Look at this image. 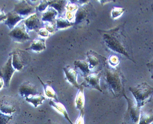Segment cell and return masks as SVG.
<instances>
[{
    "label": "cell",
    "instance_id": "1",
    "mask_svg": "<svg viewBox=\"0 0 153 124\" xmlns=\"http://www.w3.org/2000/svg\"><path fill=\"white\" fill-rule=\"evenodd\" d=\"M98 31L108 50L136 63L134 59L131 41L125 32L124 25H120L109 30Z\"/></svg>",
    "mask_w": 153,
    "mask_h": 124
},
{
    "label": "cell",
    "instance_id": "2",
    "mask_svg": "<svg viewBox=\"0 0 153 124\" xmlns=\"http://www.w3.org/2000/svg\"><path fill=\"white\" fill-rule=\"evenodd\" d=\"M101 72L104 85L109 92L115 98L124 96L126 80L120 68H113L106 63Z\"/></svg>",
    "mask_w": 153,
    "mask_h": 124
},
{
    "label": "cell",
    "instance_id": "3",
    "mask_svg": "<svg viewBox=\"0 0 153 124\" xmlns=\"http://www.w3.org/2000/svg\"><path fill=\"white\" fill-rule=\"evenodd\" d=\"M130 91L134 95L136 103L141 108L150 102L153 96V87L146 82H143L137 86L129 87Z\"/></svg>",
    "mask_w": 153,
    "mask_h": 124
},
{
    "label": "cell",
    "instance_id": "4",
    "mask_svg": "<svg viewBox=\"0 0 153 124\" xmlns=\"http://www.w3.org/2000/svg\"><path fill=\"white\" fill-rule=\"evenodd\" d=\"M124 97L128 103L127 110L125 113L124 123L130 124H138L140 115V108L137 106L133 100L128 98L125 94Z\"/></svg>",
    "mask_w": 153,
    "mask_h": 124
},
{
    "label": "cell",
    "instance_id": "5",
    "mask_svg": "<svg viewBox=\"0 0 153 124\" xmlns=\"http://www.w3.org/2000/svg\"><path fill=\"white\" fill-rule=\"evenodd\" d=\"M8 35L13 41L17 43H24L31 40L24 22L19 23Z\"/></svg>",
    "mask_w": 153,
    "mask_h": 124
},
{
    "label": "cell",
    "instance_id": "6",
    "mask_svg": "<svg viewBox=\"0 0 153 124\" xmlns=\"http://www.w3.org/2000/svg\"><path fill=\"white\" fill-rule=\"evenodd\" d=\"M102 77V72L90 73L88 75L84 77V81L81 84L84 87L98 90L101 92H103L100 86V81Z\"/></svg>",
    "mask_w": 153,
    "mask_h": 124
},
{
    "label": "cell",
    "instance_id": "7",
    "mask_svg": "<svg viewBox=\"0 0 153 124\" xmlns=\"http://www.w3.org/2000/svg\"><path fill=\"white\" fill-rule=\"evenodd\" d=\"M16 71V70L12 65V56L10 54V57L1 70V77L4 81L6 87L10 86L11 80Z\"/></svg>",
    "mask_w": 153,
    "mask_h": 124
},
{
    "label": "cell",
    "instance_id": "8",
    "mask_svg": "<svg viewBox=\"0 0 153 124\" xmlns=\"http://www.w3.org/2000/svg\"><path fill=\"white\" fill-rule=\"evenodd\" d=\"M86 57L90 70H94L96 68L99 67L100 65L104 67L107 63V59L105 57L93 50L87 52Z\"/></svg>",
    "mask_w": 153,
    "mask_h": 124
},
{
    "label": "cell",
    "instance_id": "9",
    "mask_svg": "<svg viewBox=\"0 0 153 124\" xmlns=\"http://www.w3.org/2000/svg\"><path fill=\"white\" fill-rule=\"evenodd\" d=\"M1 113L4 114L13 115L16 111L15 100L12 97L5 95L1 99Z\"/></svg>",
    "mask_w": 153,
    "mask_h": 124
},
{
    "label": "cell",
    "instance_id": "10",
    "mask_svg": "<svg viewBox=\"0 0 153 124\" xmlns=\"http://www.w3.org/2000/svg\"><path fill=\"white\" fill-rule=\"evenodd\" d=\"M36 7L31 5V3L26 1H22L15 5L14 11L20 16L24 17L31 14H35L36 11ZM25 18V17H24Z\"/></svg>",
    "mask_w": 153,
    "mask_h": 124
},
{
    "label": "cell",
    "instance_id": "11",
    "mask_svg": "<svg viewBox=\"0 0 153 124\" xmlns=\"http://www.w3.org/2000/svg\"><path fill=\"white\" fill-rule=\"evenodd\" d=\"M18 92L20 96L24 98L31 95H38L40 93L38 92L37 86L29 81H26L20 85Z\"/></svg>",
    "mask_w": 153,
    "mask_h": 124
},
{
    "label": "cell",
    "instance_id": "12",
    "mask_svg": "<svg viewBox=\"0 0 153 124\" xmlns=\"http://www.w3.org/2000/svg\"><path fill=\"white\" fill-rule=\"evenodd\" d=\"M25 53L24 51L20 49H16L10 53L12 56V65L16 71H20L24 67V61L23 54Z\"/></svg>",
    "mask_w": 153,
    "mask_h": 124
},
{
    "label": "cell",
    "instance_id": "13",
    "mask_svg": "<svg viewBox=\"0 0 153 124\" xmlns=\"http://www.w3.org/2000/svg\"><path fill=\"white\" fill-rule=\"evenodd\" d=\"M63 70L67 81L77 89H79L80 85L77 81V71L70 65L64 67Z\"/></svg>",
    "mask_w": 153,
    "mask_h": 124
},
{
    "label": "cell",
    "instance_id": "14",
    "mask_svg": "<svg viewBox=\"0 0 153 124\" xmlns=\"http://www.w3.org/2000/svg\"><path fill=\"white\" fill-rule=\"evenodd\" d=\"M24 23L25 25L27 32L38 30L41 28V21L39 19L37 13H35L24 20Z\"/></svg>",
    "mask_w": 153,
    "mask_h": 124
},
{
    "label": "cell",
    "instance_id": "15",
    "mask_svg": "<svg viewBox=\"0 0 153 124\" xmlns=\"http://www.w3.org/2000/svg\"><path fill=\"white\" fill-rule=\"evenodd\" d=\"M24 19V17L20 16L14 11L10 12L7 14V19L4 22L10 29H14L22 20Z\"/></svg>",
    "mask_w": 153,
    "mask_h": 124
},
{
    "label": "cell",
    "instance_id": "16",
    "mask_svg": "<svg viewBox=\"0 0 153 124\" xmlns=\"http://www.w3.org/2000/svg\"><path fill=\"white\" fill-rule=\"evenodd\" d=\"M46 49V40L44 38H36L32 41L31 44L26 50H30L36 52H41Z\"/></svg>",
    "mask_w": 153,
    "mask_h": 124
},
{
    "label": "cell",
    "instance_id": "17",
    "mask_svg": "<svg viewBox=\"0 0 153 124\" xmlns=\"http://www.w3.org/2000/svg\"><path fill=\"white\" fill-rule=\"evenodd\" d=\"M86 5V4H85L83 6H81V7H79L78 10L76 11L75 21L74 23V25L79 24L80 23H83L84 20L88 19L87 18L88 17L89 11Z\"/></svg>",
    "mask_w": 153,
    "mask_h": 124
},
{
    "label": "cell",
    "instance_id": "18",
    "mask_svg": "<svg viewBox=\"0 0 153 124\" xmlns=\"http://www.w3.org/2000/svg\"><path fill=\"white\" fill-rule=\"evenodd\" d=\"M57 14L59 13L54 8L49 7L47 11L42 14V22L45 23H55Z\"/></svg>",
    "mask_w": 153,
    "mask_h": 124
},
{
    "label": "cell",
    "instance_id": "19",
    "mask_svg": "<svg viewBox=\"0 0 153 124\" xmlns=\"http://www.w3.org/2000/svg\"><path fill=\"white\" fill-rule=\"evenodd\" d=\"M38 79L39 81L41 83L42 86L43 87V89L45 91V95L48 98L53 99L55 100L56 102H59V99L57 98V95L54 89H53V87L51 86V82L50 81H48L46 83H44L39 77Z\"/></svg>",
    "mask_w": 153,
    "mask_h": 124
},
{
    "label": "cell",
    "instance_id": "20",
    "mask_svg": "<svg viewBox=\"0 0 153 124\" xmlns=\"http://www.w3.org/2000/svg\"><path fill=\"white\" fill-rule=\"evenodd\" d=\"M74 65L76 69L78 70L82 77H85L88 75L90 72L89 65L88 62L83 60H77L74 61Z\"/></svg>",
    "mask_w": 153,
    "mask_h": 124
},
{
    "label": "cell",
    "instance_id": "21",
    "mask_svg": "<svg viewBox=\"0 0 153 124\" xmlns=\"http://www.w3.org/2000/svg\"><path fill=\"white\" fill-rule=\"evenodd\" d=\"M49 103V105L52 107L53 108H54L56 111L60 113L62 115L64 118H65L71 124H74L71 120L70 118L69 117V115L67 113V110L64 104L61 103L60 102L54 101L53 99H50Z\"/></svg>",
    "mask_w": 153,
    "mask_h": 124
},
{
    "label": "cell",
    "instance_id": "22",
    "mask_svg": "<svg viewBox=\"0 0 153 124\" xmlns=\"http://www.w3.org/2000/svg\"><path fill=\"white\" fill-rule=\"evenodd\" d=\"M85 95L84 91V86L82 84L80 85L79 89L76 94V97L75 99L76 108L80 111L84 110L85 106Z\"/></svg>",
    "mask_w": 153,
    "mask_h": 124
},
{
    "label": "cell",
    "instance_id": "23",
    "mask_svg": "<svg viewBox=\"0 0 153 124\" xmlns=\"http://www.w3.org/2000/svg\"><path fill=\"white\" fill-rule=\"evenodd\" d=\"M25 99L26 102L32 104L35 108H37L43 103V102L45 100V97L41 93H39L38 95L26 97Z\"/></svg>",
    "mask_w": 153,
    "mask_h": 124
},
{
    "label": "cell",
    "instance_id": "24",
    "mask_svg": "<svg viewBox=\"0 0 153 124\" xmlns=\"http://www.w3.org/2000/svg\"><path fill=\"white\" fill-rule=\"evenodd\" d=\"M49 7L54 8L60 15H62L66 10V1H48Z\"/></svg>",
    "mask_w": 153,
    "mask_h": 124
},
{
    "label": "cell",
    "instance_id": "25",
    "mask_svg": "<svg viewBox=\"0 0 153 124\" xmlns=\"http://www.w3.org/2000/svg\"><path fill=\"white\" fill-rule=\"evenodd\" d=\"M74 25V23L70 22L67 19L60 18L56 20V27L57 30L65 29Z\"/></svg>",
    "mask_w": 153,
    "mask_h": 124
},
{
    "label": "cell",
    "instance_id": "26",
    "mask_svg": "<svg viewBox=\"0 0 153 124\" xmlns=\"http://www.w3.org/2000/svg\"><path fill=\"white\" fill-rule=\"evenodd\" d=\"M153 122V113H148L144 111L140 112V118L138 124H151Z\"/></svg>",
    "mask_w": 153,
    "mask_h": 124
},
{
    "label": "cell",
    "instance_id": "27",
    "mask_svg": "<svg viewBox=\"0 0 153 124\" xmlns=\"http://www.w3.org/2000/svg\"><path fill=\"white\" fill-rule=\"evenodd\" d=\"M125 9L122 7H114L112 8L111 12V18L112 19H117L119 18L122 14L124 13Z\"/></svg>",
    "mask_w": 153,
    "mask_h": 124
},
{
    "label": "cell",
    "instance_id": "28",
    "mask_svg": "<svg viewBox=\"0 0 153 124\" xmlns=\"http://www.w3.org/2000/svg\"><path fill=\"white\" fill-rule=\"evenodd\" d=\"M120 63V61L116 55H112L109 58L108 64L113 68L118 67Z\"/></svg>",
    "mask_w": 153,
    "mask_h": 124
},
{
    "label": "cell",
    "instance_id": "29",
    "mask_svg": "<svg viewBox=\"0 0 153 124\" xmlns=\"http://www.w3.org/2000/svg\"><path fill=\"white\" fill-rule=\"evenodd\" d=\"M49 6V2H48V1H42L41 2L40 4L36 6V10L38 11V12H45L48 9V7Z\"/></svg>",
    "mask_w": 153,
    "mask_h": 124
},
{
    "label": "cell",
    "instance_id": "30",
    "mask_svg": "<svg viewBox=\"0 0 153 124\" xmlns=\"http://www.w3.org/2000/svg\"><path fill=\"white\" fill-rule=\"evenodd\" d=\"M78 6L72 2H68L66 6V10H67V12H75V11L78 10Z\"/></svg>",
    "mask_w": 153,
    "mask_h": 124
},
{
    "label": "cell",
    "instance_id": "31",
    "mask_svg": "<svg viewBox=\"0 0 153 124\" xmlns=\"http://www.w3.org/2000/svg\"><path fill=\"white\" fill-rule=\"evenodd\" d=\"M13 118V115L4 114L1 113V124H8Z\"/></svg>",
    "mask_w": 153,
    "mask_h": 124
},
{
    "label": "cell",
    "instance_id": "32",
    "mask_svg": "<svg viewBox=\"0 0 153 124\" xmlns=\"http://www.w3.org/2000/svg\"><path fill=\"white\" fill-rule=\"evenodd\" d=\"M45 28L48 30L50 34H54L56 30L55 23H45Z\"/></svg>",
    "mask_w": 153,
    "mask_h": 124
},
{
    "label": "cell",
    "instance_id": "33",
    "mask_svg": "<svg viewBox=\"0 0 153 124\" xmlns=\"http://www.w3.org/2000/svg\"><path fill=\"white\" fill-rule=\"evenodd\" d=\"M37 33L38 35L41 36L43 38H48L50 34L45 28H41V29H39L37 30Z\"/></svg>",
    "mask_w": 153,
    "mask_h": 124
},
{
    "label": "cell",
    "instance_id": "34",
    "mask_svg": "<svg viewBox=\"0 0 153 124\" xmlns=\"http://www.w3.org/2000/svg\"><path fill=\"white\" fill-rule=\"evenodd\" d=\"M75 124H84V110L80 111L79 116L77 118Z\"/></svg>",
    "mask_w": 153,
    "mask_h": 124
},
{
    "label": "cell",
    "instance_id": "35",
    "mask_svg": "<svg viewBox=\"0 0 153 124\" xmlns=\"http://www.w3.org/2000/svg\"><path fill=\"white\" fill-rule=\"evenodd\" d=\"M66 17L67 19L70 22L74 23L75 18H76V13L75 12H67L66 13Z\"/></svg>",
    "mask_w": 153,
    "mask_h": 124
},
{
    "label": "cell",
    "instance_id": "36",
    "mask_svg": "<svg viewBox=\"0 0 153 124\" xmlns=\"http://www.w3.org/2000/svg\"><path fill=\"white\" fill-rule=\"evenodd\" d=\"M147 67L148 68L149 71L151 74V77L153 80V59L150 62L147 64Z\"/></svg>",
    "mask_w": 153,
    "mask_h": 124
},
{
    "label": "cell",
    "instance_id": "37",
    "mask_svg": "<svg viewBox=\"0 0 153 124\" xmlns=\"http://www.w3.org/2000/svg\"><path fill=\"white\" fill-rule=\"evenodd\" d=\"M0 14H0V16H1L0 21H1V22L2 23L3 22H5L7 19V14H6V13H4V12L3 10H1Z\"/></svg>",
    "mask_w": 153,
    "mask_h": 124
},
{
    "label": "cell",
    "instance_id": "38",
    "mask_svg": "<svg viewBox=\"0 0 153 124\" xmlns=\"http://www.w3.org/2000/svg\"><path fill=\"white\" fill-rule=\"evenodd\" d=\"M0 83H1L0 89H2L3 87L5 86V83H4V81L3 79L1 77H0Z\"/></svg>",
    "mask_w": 153,
    "mask_h": 124
},
{
    "label": "cell",
    "instance_id": "39",
    "mask_svg": "<svg viewBox=\"0 0 153 124\" xmlns=\"http://www.w3.org/2000/svg\"><path fill=\"white\" fill-rule=\"evenodd\" d=\"M101 1L100 2H101V3H103V2L104 3H103V5H104L105 3L106 4L107 3H109V2H111L110 1Z\"/></svg>",
    "mask_w": 153,
    "mask_h": 124
},
{
    "label": "cell",
    "instance_id": "40",
    "mask_svg": "<svg viewBox=\"0 0 153 124\" xmlns=\"http://www.w3.org/2000/svg\"><path fill=\"white\" fill-rule=\"evenodd\" d=\"M45 124H57L56 123H55L54 122H53V121H51V120H48V122L46 123Z\"/></svg>",
    "mask_w": 153,
    "mask_h": 124
},
{
    "label": "cell",
    "instance_id": "41",
    "mask_svg": "<svg viewBox=\"0 0 153 124\" xmlns=\"http://www.w3.org/2000/svg\"><path fill=\"white\" fill-rule=\"evenodd\" d=\"M152 10H153V4H152Z\"/></svg>",
    "mask_w": 153,
    "mask_h": 124
},
{
    "label": "cell",
    "instance_id": "42",
    "mask_svg": "<svg viewBox=\"0 0 153 124\" xmlns=\"http://www.w3.org/2000/svg\"><path fill=\"white\" fill-rule=\"evenodd\" d=\"M122 124H125L124 122H123V123H122Z\"/></svg>",
    "mask_w": 153,
    "mask_h": 124
}]
</instances>
